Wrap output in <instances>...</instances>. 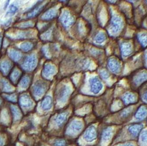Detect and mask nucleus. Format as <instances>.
<instances>
[{"label":"nucleus","mask_w":147,"mask_h":146,"mask_svg":"<svg viewBox=\"0 0 147 146\" xmlns=\"http://www.w3.org/2000/svg\"><path fill=\"white\" fill-rule=\"evenodd\" d=\"M31 32L17 29H10L6 32V36L12 40H19L28 38L30 37Z\"/></svg>","instance_id":"f257e3e1"},{"label":"nucleus","mask_w":147,"mask_h":146,"mask_svg":"<svg viewBox=\"0 0 147 146\" xmlns=\"http://www.w3.org/2000/svg\"><path fill=\"white\" fill-rule=\"evenodd\" d=\"M37 64V58L34 54H31L26 57L21 65L24 70L30 72L34 69Z\"/></svg>","instance_id":"f03ea898"},{"label":"nucleus","mask_w":147,"mask_h":146,"mask_svg":"<svg viewBox=\"0 0 147 146\" xmlns=\"http://www.w3.org/2000/svg\"><path fill=\"white\" fill-rule=\"evenodd\" d=\"M12 67V62L8 58H4L0 61V71L4 76L9 74Z\"/></svg>","instance_id":"7ed1b4c3"},{"label":"nucleus","mask_w":147,"mask_h":146,"mask_svg":"<svg viewBox=\"0 0 147 146\" xmlns=\"http://www.w3.org/2000/svg\"><path fill=\"white\" fill-rule=\"evenodd\" d=\"M97 137V131L94 126H91L87 129L84 135V138L87 141H94Z\"/></svg>","instance_id":"20e7f679"},{"label":"nucleus","mask_w":147,"mask_h":146,"mask_svg":"<svg viewBox=\"0 0 147 146\" xmlns=\"http://www.w3.org/2000/svg\"><path fill=\"white\" fill-rule=\"evenodd\" d=\"M91 90L94 94H97L100 92L102 88L101 82L97 78H94L90 80Z\"/></svg>","instance_id":"39448f33"},{"label":"nucleus","mask_w":147,"mask_h":146,"mask_svg":"<svg viewBox=\"0 0 147 146\" xmlns=\"http://www.w3.org/2000/svg\"><path fill=\"white\" fill-rule=\"evenodd\" d=\"M83 125L80 121H73L69 127L67 133L69 134H74L79 132L82 129Z\"/></svg>","instance_id":"423d86ee"},{"label":"nucleus","mask_w":147,"mask_h":146,"mask_svg":"<svg viewBox=\"0 0 147 146\" xmlns=\"http://www.w3.org/2000/svg\"><path fill=\"white\" fill-rule=\"evenodd\" d=\"M8 54L10 58L15 62H18L22 58V54L16 49L10 48L8 51Z\"/></svg>","instance_id":"0eeeda50"},{"label":"nucleus","mask_w":147,"mask_h":146,"mask_svg":"<svg viewBox=\"0 0 147 146\" xmlns=\"http://www.w3.org/2000/svg\"><path fill=\"white\" fill-rule=\"evenodd\" d=\"M21 76V72L20 69L17 68H15L13 69L9 76L11 81L14 84H16L20 80Z\"/></svg>","instance_id":"6e6552de"},{"label":"nucleus","mask_w":147,"mask_h":146,"mask_svg":"<svg viewBox=\"0 0 147 146\" xmlns=\"http://www.w3.org/2000/svg\"><path fill=\"white\" fill-rule=\"evenodd\" d=\"M0 85L1 86L3 91L5 92H12L14 90V88L5 78H2L0 80Z\"/></svg>","instance_id":"1a4fd4ad"},{"label":"nucleus","mask_w":147,"mask_h":146,"mask_svg":"<svg viewBox=\"0 0 147 146\" xmlns=\"http://www.w3.org/2000/svg\"><path fill=\"white\" fill-rule=\"evenodd\" d=\"M20 104L24 108L30 107L32 104V101L29 96L26 94H23L20 97Z\"/></svg>","instance_id":"9d476101"},{"label":"nucleus","mask_w":147,"mask_h":146,"mask_svg":"<svg viewBox=\"0 0 147 146\" xmlns=\"http://www.w3.org/2000/svg\"><path fill=\"white\" fill-rule=\"evenodd\" d=\"M52 106V100L51 97L49 96L45 97L42 102V107L44 110H49L50 109Z\"/></svg>","instance_id":"9b49d317"},{"label":"nucleus","mask_w":147,"mask_h":146,"mask_svg":"<svg viewBox=\"0 0 147 146\" xmlns=\"http://www.w3.org/2000/svg\"><path fill=\"white\" fill-rule=\"evenodd\" d=\"M67 113H63L59 114L57 117L56 118V121L57 126L59 127L62 126L66 122L67 117Z\"/></svg>","instance_id":"f8f14e48"},{"label":"nucleus","mask_w":147,"mask_h":146,"mask_svg":"<svg viewBox=\"0 0 147 146\" xmlns=\"http://www.w3.org/2000/svg\"><path fill=\"white\" fill-rule=\"evenodd\" d=\"M30 82V79L27 76H24L21 78L19 83V86L20 88L25 89L28 86Z\"/></svg>","instance_id":"ddd939ff"},{"label":"nucleus","mask_w":147,"mask_h":146,"mask_svg":"<svg viewBox=\"0 0 147 146\" xmlns=\"http://www.w3.org/2000/svg\"><path fill=\"white\" fill-rule=\"evenodd\" d=\"M110 68L114 72H117L119 71L120 65L119 62L114 59H111L109 62Z\"/></svg>","instance_id":"4468645a"},{"label":"nucleus","mask_w":147,"mask_h":146,"mask_svg":"<svg viewBox=\"0 0 147 146\" xmlns=\"http://www.w3.org/2000/svg\"><path fill=\"white\" fill-rule=\"evenodd\" d=\"M33 45L31 43L28 41L22 43L20 44V48L21 50L24 52H28L32 49Z\"/></svg>","instance_id":"2eb2a0df"},{"label":"nucleus","mask_w":147,"mask_h":146,"mask_svg":"<svg viewBox=\"0 0 147 146\" xmlns=\"http://www.w3.org/2000/svg\"><path fill=\"white\" fill-rule=\"evenodd\" d=\"M147 80V72H142L138 74V76H136L134 79V82L136 83H142L144 81Z\"/></svg>","instance_id":"dca6fc26"},{"label":"nucleus","mask_w":147,"mask_h":146,"mask_svg":"<svg viewBox=\"0 0 147 146\" xmlns=\"http://www.w3.org/2000/svg\"><path fill=\"white\" fill-rule=\"evenodd\" d=\"M122 52L124 56H128L132 52V46L130 43H125L122 45Z\"/></svg>","instance_id":"f3484780"},{"label":"nucleus","mask_w":147,"mask_h":146,"mask_svg":"<svg viewBox=\"0 0 147 146\" xmlns=\"http://www.w3.org/2000/svg\"><path fill=\"white\" fill-rule=\"evenodd\" d=\"M44 91V88L40 85H36L33 87V92L36 96H40L43 94Z\"/></svg>","instance_id":"a211bd4d"},{"label":"nucleus","mask_w":147,"mask_h":146,"mask_svg":"<svg viewBox=\"0 0 147 146\" xmlns=\"http://www.w3.org/2000/svg\"><path fill=\"white\" fill-rule=\"evenodd\" d=\"M111 135H112L111 129H105V131L102 133V141H109L111 137Z\"/></svg>","instance_id":"6ab92c4d"},{"label":"nucleus","mask_w":147,"mask_h":146,"mask_svg":"<svg viewBox=\"0 0 147 146\" xmlns=\"http://www.w3.org/2000/svg\"><path fill=\"white\" fill-rule=\"evenodd\" d=\"M142 128V126L138 125H134L129 127V130L133 135L136 136L139 133L140 131L141 130Z\"/></svg>","instance_id":"aec40b11"},{"label":"nucleus","mask_w":147,"mask_h":146,"mask_svg":"<svg viewBox=\"0 0 147 146\" xmlns=\"http://www.w3.org/2000/svg\"><path fill=\"white\" fill-rule=\"evenodd\" d=\"M147 111L144 108H142L140 109L136 114V117L138 119H144L147 115Z\"/></svg>","instance_id":"412c9836"},{"label":"nucleus","mask_w":147,"mask_h":146,"mask_svg":"<svg viewBox=\"0 0 147 146\" xmlns=\"http://www.w3.org/2000/svg\"><path fill=\"white\" fill-rule=\"evenodd\" d=\"M18 10V7L16 5H10L8 11L6 14V16H12L14 15Z\"/></svg>","instance_id":"4be33fe9"},{"label":"nucleus","mask_w":147,"mask_h":146,"mask_svg":"<svg viewBox=\"0 0 147 146\" xmlns=\"http://www.w3.org/2000/svg\"><path fill=\"white\" fill-rule=\"evenodd\" d=\"M33 23L31 22H23V23H19L16 24L15 25V27L20 29L26 28L29 27L33 26Z\"/></svg>","instance_id":"5701e85b"},{"label":"nucleus","mask_w":147,"mask_h":146,"mask_svg":"<svg viewBox=\"0 0 147 146\" xmlns=\"http://www.w3.org/2000/svg\"><path fill=\"white\" fill-rule=\"evenodd\" d=\"M123 100L125 103L128 104V103L134 102L135 100V96L132 94H126L124 97Z\"/></svg>","instance_id":"b1692460"},{"label":"nucleus","mask_w":147,"mask_h":146,"mask_svg":"<svg viewBox=\"0 0 147 146\" xmlns=\"http://www.w3.org/2000/svg\"><path fill=\"white\" fill-rule=\"evenodd\" d=\"M138 38L140 42L143 47L147 46V34H142L139 35Z\"/></svg>","instance_id":"393cba45"},{"label":"nucleus","mask_w":147,"mask_h":146,"mask_svg":"<svg viewBox=\"0 0 147 146\" xmlns=\"http://www.w3.org/2000/svg\"><path fill=\"white\" fill-rule=\"evenodd\" d=\"M11 109H12L13 115L14 116L15 119L16 120L20 119L21 117V114L20 113V111L17 108H16V107H12Z\"/></svg>","instance_id":"a878e982"},{"label":"nucleus","mask_w":147,"mask_h":146,"mask_svg":"<svg viewBox=\"0 0 147 146\" xmlns=\"http://www.w3.org/2000/svg\"><path fill=\"white\" fill-rule=\"evenodd\" d=\"M66 142L64 140L59 139L55 141L54 146H66Z\"/></svg>","instance_id":"bb28decb"},{"label":"nucleus","mask_w":147,"mask_h":146,"mask_svg":"<svg viewBox=\"0 0 147 146\" xmlns=\"http://www.w3.org/2000/svg\"><path fill=\"white\" fill-rule=\"evenodd\" d=\"M5 96L6 98L8 99L11 101H13V102L16 101V96L15 94H12L10 95H5Z\"/></svg>","instance_id":"cd10ccee"},{"label":"nucleus","mask_w":147,"mask_h":146,"mask_svg":"<svg viewBox=\"0 0 147 146\" xmlns=\"http://www.w3.org/2000/svg\"><path fill=\"white\" fill-rule=\"evenodd\" d=\"M142 140L143 142H147V132H144L142 134Z\"/></svg>","instance_id":"c85d7f7f"},{"label":"nucleus","mask_w":147,"mask_h":146,"mask_svg":"<svg viewBox=\"0 0 147 146\" xmlns=\"http://www.w3.org/2000/svg\"><path fill=\"white\" fill-rule=\"evenodd\" d=\"M105 39V36H104V35L101 34V38H100V35L99 36H98L97 38V40L98 41V42H101V41H104V40Z\"/></svg>","instance_id":"c756f323"},{"label":"nucleus","mask_w":147,"mask_h":146,"mask_svg":"<svg viewBox=\"0 0 147 146\" xmlns=\"http://www.w3.org/2000/svg\"><path fill=\"white\" fill-rule=\"evenodd\" d=\"M11 19H10L8 21V22H6V23H5V25L6 26H8V25L10 24L11 23Z\"/></svg>","instance_id":"7c9ffc66"},{"label":"nucleus","mask_w":147,"mask_h":146,"mask_svg":"<svg viewBox=\"0 0 147 146\" xmlns=\"http://www.w3.org/2000/svg\"><path fill=\"white\" fill-rule=\"evenodd\" d=\"M143 99L145 101H147V91L144 94Z\"/></svg>","instance_id":"2f4dec72"},{"label":"nucleus","mask_w":147,"mask_h":146,"mask_svg":"<svg viewBox=\"0 0 147 146\" xmlns=\"http://www.w3.org/2000/svg\"><path fill=\"white\" fill-rule=\"evenodd\" d=\"M9 1H6L5 4V6H4V9H6L7 8V6H8V5H9Z\"/></svg>","instance_id":"473e14b6"},{"label":"nucleus","mask_w":147,"mask_h":146,"mask_svg":"<svg viewBox=\"0 0 147 146\" xmlns=\"http://www.w3.org/2000/svg\"><path fill=\"white\" fill-rule=\"evenodd\" d=\"M4 142H3V140L0 137V146L3 145Z\"/></svg>","instance_id":"72a5a7b5"},{"label":"nucleus","mask_w":147,"mask_h":146,"mask_svg":"<svg viewBox=\"0 0 147 146\" xmlns=\"http://www.w3.org/2000/svg\"><path fill=\"white\" fill-rule=\"evenodd\" d=\"M2 36H0V48L1 47V44H2Z\"/></svg>","instance_id":"f704fd0d"},{"label":"nucleus","mask_w":147,"mask_h":146,"mask_svg":"<svg viewBox=\"0 0 147 146\" xmlns=\"http://www.w3.org/2000/svg\"><path fill=\"white\" fill-rule=\"evenodd\" d=\"M122 146H134L132 144H130V143H128V144H125V145H123Z\"/></svg>","instance_id":"c9c22d12"},{"label":"nucleus","mask_w":147,"mask_h":146,"mask_svg":"<svg viewBox=\"0 0 147 146\" xmlns=\"http://www.w3.org/2000/svg\"><path fill=\"white\" fill-rule=\"evenodd\" d=\"M145 59H146V62H147V53L145 55Z\"/></svg>","instance_id":"e433bc0d"},{"label":"nucleus","mask_w":147,"mask_h":146,"mask_svg":"<svg viewBox=\"0 0 147 146\" xmlns=\"http://www.w3.org/2000/svg\"><path fill=\"white\" fill-rule=\"evenodd\" d=\"M1 103V99L0 98V103Z\"/></svg>","instance_id":"4c0bfd02"}]
</instances>
